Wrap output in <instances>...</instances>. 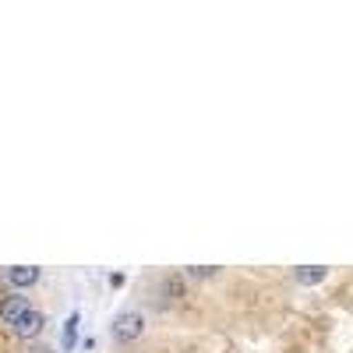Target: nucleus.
I'll use <instances>...</instances> for the list:
<instances>
[{"mask_svg": "<svg viewBox=\"0 0 353 353\" xmlns=\"http://www.w3.org/2000/svg\"><path fill=\"white\" fill-rule=\"evenodd\" d=\"M4 276H8V283L14 290H25V286H36L39 283V269H36V265H14V269H8Z\"/></svg>", "mask_w": 353, "mask_h": 353, "instance_id": "20e7f679", "label": "nucleus"}, {"mask_svg": "<svg viewBox=\"0 0 353 353\" xmlns=\"http://www.w3.org/2000/svg\"><path fill=\"white\" fill-rule=\"evenodd\" d=\"M145 332V318H141V311H121L113 318V339L117 343H131V339H138Z\"/></svg>", "mask_w": 353, "mask_h": 353, "instance_id": "f257e3e1", "label": "nucleus"}, {"mask_svg": "<svg viewBox=\"0 0 353 353\" xmlns=\"http://www.w3.org/2000/svg\"><path fill=\"white\" fill-rule=\"evenodd\" d=\"M329 276V269L325 265H301L297 269V279H301V286H318L321 279Z\"/></svg>", "mask_w": 353, "mask_h": 353, "instance_id": "39448f33", "label": "nucleus"}, {"mask_svg": "<svg viewBox=\"0 0 353 353\" xmlns=\"http://www.w3.org/2000/svg\"><path fill=\"white\" fill-rule=\"evenodd\" d=\"M191 276H198V279H209V276H216L219 269H216V265H194V269H188Z\"/></svg>", "mask_w": 353, "mask_h": 353, "instance_id": "0eeeda50", "label": "nucleus"}, {"mask_svg": "<svg viewBox=\"0 0 353 353\" xmlns=\"http://www.w3.org/2000/svg\"><path fill=\"white\" fill-rule=\"evenodd\" d=\"M32 311V304H28V297H21V293H11V297H4L0 301V318H4V325H18L21 321V314H28Z\"/></svg>", "mask_w": 353, "mask_h": 353, "instance_id": "f03ea898", "label": "nucleus"}, {"mask_svg": "<svg viewBox=\"0 0 353 353\" xmlns=\"http://www.w3.org/2000/svg\"><path fill=\"white\" fill-rule=\"evenodd\" d=\"M78 311L74 314H68V321H64V336H61V346L64 350H74V343H78Z\"/></svg>", "mask_w": 353, "mask_h": 353, "instance_id": "423d86ee", "label": "nucleus"}, {"mask_svg": "<svg viewBox=\"0 0 353 353\" xmlns=\"http://www.w3.org/2000/svg\"><path fill=\"white\" fill-rule=\"evenodd\" d=\"M43 329H46V314L32 307L28 314H21V321H18V325H14L11 332H14V336H21V339H36Z\"/></svg>", "mask_w": 353, "mask_h": 353, "instance_id": "7ed1b4c3", "label": "nucleus"}]
</instances>
